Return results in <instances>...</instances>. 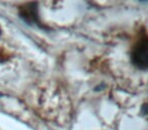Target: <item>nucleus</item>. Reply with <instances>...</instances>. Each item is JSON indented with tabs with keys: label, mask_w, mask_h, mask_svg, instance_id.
Segmentation results:
<instances>
[{
	"label": "nucleus",
	"mask_w": 148,
	"mask_h": 130,
	"mask_svg": "<svg viewBox=\"0 0 148 130\" xmlns=\"http://www.w3.org/2000/svg\"><path fill=\"white\" fill-rule=\"evenodd\" d=\"M1 33H2V32H1V29H0V36H1Z\"/></svg>",
	"instance_id": "3"
},
{
	"label": "nucleus",
	"mask_w": 148,
	"mask_h": 130,
	"mask_svg": "<svg viewBox=\"0 0 148 130\" xmlns=\"http://www.w3.org/2000/svg\"><path fill=\"white\" fill-rule=\"evenodd\" d=\"M148 43L146 34L143 33L132 49L131 61L134 66L141 70H146L148 66Z\"/></svg>",
	"instance_id": "1"
},
{
	"label": "nucleus",
	"mask_w": 148,
	"mask_h": 130,
	"mask_svg": "<svg viewBox=\"0 0 148 130\" xmlns=\"http://www.w3.org/2000/svg\"><path fill=\"white\" fill-rule=\"evenodd\" d=\"M18 14L21 19L25 23L29 25H37L41 29H45L40 21L39 17V6H38L37 1H32L25 4L21 5L18 8Z\"/></svg>",
	"instance_id": "2"
}]
</instances>
